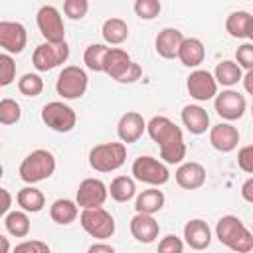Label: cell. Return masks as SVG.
Wrapping results in <instances>:
<instances>
[{
    "instance_id": "1",
    "label": "cell",
    "mask_w": 253,
    "mask_h": 253,
    "mask_svg": "<svg viewBox=\"0 0 253 253\" xmlns=\"http://www.w3.org/2000/svg\"><path fill=\"white\" fill-rule=\"evenodd\" d=\"M215 237L233 253H249L253 249V235L237 215H223L217 219Z\"/></svg>"
},
{
    "instance_id": "2",
    "label": "cell",
    "mask_w": 253,
    "mask_h": 253,
    "mask_svg": "<svg viewBox=\"0 0 253 253\" xmlns=\"http://www.w3.org/2000/svg\"><path fill=\"white\" fill-rule=\"evenodd\" d=\"M55 156L45 150V148H38V150H32L22 162H20V168H18V174H20V180L34 186L38 182H43L47 178L53 176L55 172Z\"/></svg>"
},
{
    "instance_id": "3",
    "label": "cell",
    "mask_w": 253,
    "mask_h": 253,
    "mask_svg": "<svg viewBox=\"0 0 253 253\" xmlns=\"http://www.w3.org/2000/svg\"><path fill=\"white\" fill-rule=\"evenodd\" d=\"M126 160V146L123 142H103L89 150V164L95 172L107 174L121 168Z\"/></svg>"
},
{
    "instance_id": "4",
    "label": "cell",
    "mask_w": 253,
    "mask_h": 253,
    "mask_svg": "<svg viewBox=\"0 0 253 253\" xmlns=\"http://www.w3.org/2000/svg\"><path fill=\"white\" fill-rule=\"evenodd\" d=\"M89 87V77L85 73V69H81L79 65H67L59 71L57 81H55V91L61 99L73 101L85 95Z\"/></svg>"
},
{
    "instance_id": "5",
    "label": "cell",
    "mask_w": 253,
    "mask_h": 253,
    "mask_svg": "<svg viewBox=\"0 0 253 253\" xmlns=\"http://www.w3.org/2000/svg\"><path fill=\"white\" fill-rule=\"evenodd\" d=\"M132 178L142 182V184H148L152 188H158V186H164L170 180V172H168L166 164L160 162L158 158L138 156L132 162Z\"/></svg>"
},
{
    "instance_id": "6",
    "label": "cell",
    "mask_w": 253,
    "mask_h": 253,
    "mask_svg": "<svg viewBox=\"0 0 253 253\" xmlns=\"http://www.w3.org/2000/svg\"><path fill=\"white\" fill-rule=\"evenodd\" d=\"M79 223L95 239H107L115 233V217L105 208H91L79 213Z\"/></svg>"
},
{
    "instance_id": "7",
    "label": "cell",
    "mask_w": 253,
    "mask_h": 253,
    "mask_svg": "<svg viewBox=\"0 0 253 253\" xmlns=\"http://www.w3.org/2000/svg\"><path fill=\"white\" fill-rule=\"evenodd\" d=\"M36 24L47 43H63L65 42L63 18L55 6H47V4L42 6L36 14Z\"/></svg>"
},
{
    "instance_id": "8",
    "label": "cell",
    "mask_w": 253,
    "mask_h": 253,
    "mask_svg": "<svg viewBox=\"0 0 253 253\" xmlns=\"http://www.w3.org/2000/svg\"><path fill=\"white\" fill-rule=\"evenodd\" d=\"M42 121L55 132H69L77 123L75 111L63 101H51L42 109Z\"/></svg>"
},
{
    "instance_id": "9",
    "label": "cell",
    "mask_w": 253,
    "mask_h": 253,
    "mask_svg": "<svg viewBox=\"0 0 253 253\" xmlns=\"http://www.w3.org/2000/svg\"><path fill=\"white\" fill-rule=\"evenodd\" d=\"M69 57V45L63 43H40L32 53V63L38 71H49L65 63Z\"/></svg>"
},
{
    "instance_id": "10",
    "label": "cell",
    "mask_w": 253,
    "mask_h": 253,
    "mask_svg": "<svg viewBox=\"0 0 253 253\" xmlns=\"http://www.w3.org/2000/svg\"><path fill=\"white\" fill-rule=\"evenodd\" d=\"M107 198H109V188L99 178H85V180H81V184L77 188V194H75V202L83 210L103 208Z\"/></svg>"
},
{
    "instance_id": "11",
    "label": "cell",
    "mask_w": 253,
    "mask_h": 253,
    "mask_svg": "<svg viewBox=\"0 0 253 253\" xmlns=\"http://www.w3.org/2000/svg\"><path fill=\"white\" fill-rule=\"evenodd\" d=\"M186 89H188L190 97L200 103H206V101L217 97V81H215L213 73H210L208 69H194L188 75Z\"/></svg>"
},
{
    "instance_id": "12",
    "label": "cell",
    "mask_w": 253,
    "mask_h": 253,
    "mask_svg": "<svg viewBox=\"0 0 253 253\" xmlns=\"http://www.w3.org/2000/svg\"><path fill=\"white\" fill-rule=\"evenodd\" d=\"M26 43H28V32L20 22H10V20L0 22V47L4 49V53L18 55L24 51Z\"/></svg>"
},
{
    "instance_id": "13",
    "label": "cell",
    "mask_w": 253,
    "mask_h": 253,
    "mask_svg": "<svg viewBox=\"0 0 253 253\" xmlns=\"http://www.w3.org/2000/svg\"><path fill=\"white\" fill-rule=\"evenodd\" d=\"M215 113L225 119V121H237L243 117L245 109H247V103H245V97L239 93V91H233V89H225L221 93H217L215 101Z\"/></svg>"
},
{
    "instance_id": "14",
    "label": "cell",
    "mask_w": 253,
    "mask_h": 253,
    "mask_svg": "<svg viewBox=\"0 0 253 253\" xmlns=\"http://www.w3.org/2000/svg\"><path fill=\"white\" fill-rule=\"evenodd\" d=\"M144 130H146V121L136 111H126L117 123V134L123 144L136 142L144 134Z\"/></svg>"
},
{
    "instance_id": "15",
    "label": "cell",
    "mask_w": 253,
    "mask_h": 253,
    "mask_svg": "<svg viewBox=\"0 0 253 253\" xmlns=\"http://www.w3.org/2000/svg\"><path fill=\"white\" fill-rule=\"evenodd\" d=\"M146 132H148V136H150L158 146H162V144H166V142H170V140H174V138H178V136H184L182 128H180L174 121H170L168 117H164V115L152 117V119L146 123Z\"/></svg>"
},
{
    "instance_id": "16",
    "label": "cell",
    "mask_w": 253,
    "mask_h": 253,
    "mask_svg": "<svg viewBox=\"0 0 253 253\" xmlns=\"http://www.w3.org/2000/svg\"><path fill=\"white\" fill-rule=\"evenodd\" d=\"M184 40L186 38L178 28H164L158 32V36L154 40V49L160 57L174 59V57H178V51H180Z\"/></svg>"
},
{
    "instance_id": "17",
    "label": "cell",
    "mask_w": 253,
    "mask_h": 253,
    "mask_svg": "<svg viewBox=\"0 0 253 253\" xmlns=\"http://www.w3.org/2000/svg\"><path fill=\"white\" fill-rule=\"evenodd\" d=\"M210 142L217 152H231L239 142V130L231 123H217L210 128Z\"/></svg>"
},
{
    "instance_id": "18",
    "label": "cell",
    "mask_w": 253,
    "mask_h": 253,
    "mask_svg": "<svg viewBox=\"0 0 253 253\" xmlns=\"http://www.w3.org/2000/svg\"><path fill=\"white\" fill-rule=\"evenodd\" d=\"M176 184L184 190H198L206 184V168L200 162H182L174 174Z\"/></svg>"
},
{
    "instance_id": "19",
    "label": "cell",
    "mask_w": 253,
    "mask_h": 253,
    "mask_svg": "<svg viewBox=\"0 0 253 253\" xmlns=\"http://www.w3.org/2000/svg\"><path fill=\"white\" fill-rule=\"evenodd\" d=\"M184 241L194 251H202L211 243V229L204 219H190L184 225Z\"/></svg>"
},
{
    "instance_id": "20",
    "label": "cell",
    "mask_w": 253,
    "mask_h": 253,
    "mask_svg": "<svg viewBox=\"0 0 253 253\" xmlns=\"http://www.w3.org/2000/svg\"><path fill=\"white\" fill-rule=\"evenodd\" d=\"M130 233L140 243H152L158 237V233H160V225H158V221L152 215L136 213L130 219Z\"/></svg>"
},
{
    "instance_id": "21",
    "label": "cell",
    "mask_w": 253,
    "mask_h": 253,
    "mask_svg": "<svg viewBox=\"0 0 253 253\" xmlns=\"http://www.w3.org/2000/svg\"><path fill=\"white\" fill-rule=\"evenodd\" d=\"M182 123L188 132L192 134H204L210 128V115L200 105H186L182 109Z\"/></svg>"
},
{
    "instance_id": "22",
    "label": "cell",
    "mask_w": 253,
    "mask_h": 253,
    "mask_svg": "<svg viewBox=\"0 0 253 253\" xmlns=\"http://www.w3.org/2000/svg\"><path fill=\"white\" fill-rule=\"evenodd\" d=\"M130 65H132V59H130V55H128L125 49H121V47H111L109 53H107V57H105L103 71H105L111 79L119 81V79L126 73V69H128Z\"/></svg>"
},
{
    "instance_id": "23",
    "label": "cell",
    "mask_w": 253,
    "mask_h": 253,
    "mask_svg": "<svg viewBox=\"0 0 253 253\" xmlns=\"http://www.w3.org/2000/svg\"><path fill=\"white\" fill-rule=\"evenodd\" d=\"M206 57V47L202 43V40L198 38H186L180 51H178V59L182 61V65L186 67H198L200 63H204Z\"/></svg>"
},
{
    "instance_id": "24",
    "label": "cell",
    "mask_w": 253,
    "mask_h": 253,
    "mask_svg": "<svg viewBox=\"0 0 253 253\" xmlns=\"http://www.w3.org/2000/svg\"><path fill=\"white\" fill-rule=\"evenodd\" d=\"M162 206H164V194L158 188L142 190L136 196V202H134L136 213H146V215H154L156 211L162 210Z\"/></svg>"
},
{
    "instance_id": "25",
    "label": "cell",
    "mask_w": 253,
    "mask_h": 253,
    "mask_svg": "<svg viewBox=\"0 0 253 253\" xmlns=\"http://www.w3.org/2000/svg\"><path fill=\"white\" fill-rule=\"evenodd\" d=\"M49 217L59 223V225H69L73 223L77 217H79V208H77V202L73 200H67V198H59L51 204L49 208Z\"/></svg>"
},
{
    "instance_id": "26",
    "label": "cell",
    "mask_w": 253,
    "mask_h": 253,
    "mask_svg": "<svg viewBox=\"0 0 253 253\" xmlns=\"http://www.w3.org/2000/svg\"><path fill=\"white\" fill-rule=\"evenodd\" d=\"M16 202H18V206H20L24 211H28V213H38V211H42L43 206H45V196H43L42 190H38V188H34V186H24V188L16 194Z\"/></svg>"
},
{
    "instance_id": "27",
    "label": "cell",
    "mask_w": 253,
    "mask_h": 253,
    "mask_svg": "<svg viewBox=\"0 0 253 253\" xmlns=\"http://www.w3.org/2000/svg\"><path fill=\"white\" fill-rule=\"evenodd\" d=\"M213 77L217 81V85H223V87H233L237 85V81L243 79V73H241V67L231 61V59H223L215 65V71H213Z\"/></svg>"
},
{
    "instance_id": "28",
    "label": "cell",
    "mask_w": 253,
    "mask_h": 253,
    "mask_svg": "<svg viewBox=\"0 0 253 253\" xmlns=\"http://www.w3.org/2000/svg\"><path fill=\"white\" fill-rule=\"evenodd\" d=\"M101 34H103V40L107 43L119 45V43H123L128 38V26L121 18H109V20H105Z\"/></svg>"
},
{
    "instance_id": "29",
    "label": "cell",
    "mask_w": 253,
    "mask_h": 253,
    "mask_svg": "<svg viewBox=\"0 0 253 253\" xmlns=\"http://www.w3.org/2000/svg\"><path fill=\"white\" fill-rule=\"evenodd\" d=\"M109 196L115 202H128L136 196V182L130 176H117L109 186Z\"/></svg>"
},
{
    "instance_id": "30",
    "label": "cell",
    "mask_w": 253,
    "mask_h": 253,
    "mask_svg": "<svg viewBox=\"0 0 253 253\" xmlns=\"http://www.w3.org/2000/svg\"><path fill=\"white\" fill-rule=\"evenodd\" d=\"M251 14L245 12V10H235L227 16L225 20V30L231 38H247V28H249V22H251Z\"/></svg>"
},
{
    "instance_id": "31",
    "label": "cell",
    "mask_w": 253,
    "mask_h": 253,
    "mask_svg": "<svg viewBox=\"0 0 253 253\" xmlns=\"http://www.w3.org/2000/svg\"><path fill=\"white\" fill-rule=\"evenodd\" d=\"M4 227L14 237H26L32 227L28 211H10L8 215H4Z\"/></svg>"
},
{
    "instance_id": "32",
    "label": "cell",
    "mask_w": 253,
    "mask_h": 253,
    "mask_svg": "<svg viewBox=\"0 0 253 253\" xmlns=\"http://www.w3.org/2000/svg\"><path fill=\"white\" fill-rule=\"evenodd\" d=\"M160 150V158L166 162V164H182V160L186 158V142H184V136H178L162 146H158Z\"/></svg>"
},
{
    "instance_id": "33",
    "label": "cell",
    "mask_w": 253,
    "mask_h": 253,
    "mask_svg": "<svg viewBox=\"0 0 253 253\" xmlns=\"http://www.w3.org/2000/svg\"><path fill=\"white\" fill-rule=\"evenodd\" d=\"M111 47H107L105 43H91L85 53H83V61L87 65V69L91 71H103V65H105V57L109 53Z\"/></svg>"
},
{
    "instance_id": "34",
    "label": "cell",
    "mask_w": 253,
    "mask_h": 253,
    "mask_svg": "<svg viewBox=\"0 0 253 253\" xmlns=\"http://www.w3.org/2000/svg\"><path fill=\"white\" fill-rule=\"evenodd\" d=\"M18 91L26 97H38L43 91V79L38 73H24L18 79Z\"/></svg>"
},
{
    "instance_id": "35",
    "label": "cell",
    "mask_w": 253,
    "mask_h": 253,
    "mask_svg": "<svg viewBox=\"0 0 253 253\" xmlns=\"http://www.w3.org/2000/svg\"><path fill=\"white\" fill-rule=\"evenodd\" d=\"M22 119V107L18 101L4 97L0 101V123L2 125H16Z\"/></svg>"
},
{
    "instance_id": "36",
    "label": "cell",
    "mask_w": 253,
    "mask_h": 253,
    "mask_svg": "<svg viewBox=\"0 0 253 253\" xmlns=\"http://www.w3.org/2000/svg\"><path fill=\"white\" fill-rule=\"evenodd\" d=\"M162 6L158 0H136L134 2V14L140 20H154L160 14Z\"/></svg>"
},
{
    "instance_id": "37",
    "label": "cell",
    "mask_w": 253,
    "mask_h": 253,
    "mask_svg": "<svg viewBox=\"0 0 253 253\" xmlns=\"http://www.w3.org/2000/svg\"><path fill=\"white\" fill-rule=\"evenodd\" d=\"M16 79V61L10 53L0 55V87H8Z\"/></svg>"
},
{
    "instance_id": "38",
    "label": "cell",
    "mask_w": 253,
    "mask_h": 253,
    "mask_svg": "<svg viewBox=\"0 0 253 253\" xmlns=\"http://www.w3.org/2000/svg\"><path fill=\"white\" fill-rule=\"evenodd\" d=\"M89 12V2L87 0H65L63 2V14L69 20H81Z\"/></svg>"
},
{
    "instance_id": "39",
    "label": "cell",
    "mask_w": 253,
    "mask_h": 253,
    "mask_svg": "<svg viewBox=\"0 0 253 253\" xmlns=\"http://www.w3.org/2000/svg\"><path fill=\"white\" fill-rule=\"evenodd\" d=\"M12 253H51L49 245L40 239H26L14 247Z\"/></svg>"
},
{
    "instance_id": "40",
    "label": "cell",
    "mask_w": 253,
    "mask_h": 253,
    "mask_svg": "<svg viewBox=\"0 0 253 253\" xmlns=\"http://www.w3.org/2000/svg\"><path fill=\"white\" fill-rule=\"evenodd\" d=\"M158 253H184V241L176 235H164L158 241Z\"/></svg>"
},
{
    "instance_id": "41",
    "label": "cell",
    "mask_w": 253,
    "mask_h": 253,
    "mask_svg": "<svg viewBox=\"0 0 253 253\" xmlns=\"http://www.w3.org/2000/svg\"><path fill=\"white\" fill-rule=\"evenodd\" d=\"M235 63L243 69H253V43H243L235 49Z\"/></svg>"
},
{
    "instance_id": "42",
    "label": "cell",
    "mask_w": 253,
    "mask_h": 253,
    "mask_svg": "<svg viewBox=\"0 0 253 253\" xmlns=\"http://www.w3.org/2000/svg\"><path fill=\"white\" fill-rule=\"evenodd\" d=\"M237 164L243 172L247 174H253V144H247V146H241L239 152H237Z\"/></svg>"
},
{
    "instance_id": "43",
    "label": "cell",
    "mask_w": 253,
    "mask_h": 253,
    "mask_svg": "<svg viewBox=\"0 0 253 253\" xmlns=\"http://www.w3.org/2000/svg\"><path fill=\"white\" fill-rule=\"evenodd\" d=\"M142 77V67L136 63V61H132V65L126 69V73L119 79V83H134V81H138Z\"/></svg>"
},
{
    "instance_id": "44",
    "label": "cell",
    "mask_w": 253,
    "mask_h": 253,
    "mask_svg": "<svg viewBox=\"0 0 253 253\" xmlns=\"http://www.w3.org/2000/svg\"><path fill=\"white\" fill-rule=\"evenodd\" d=\"M241 198L249 204H253V176L247 178L243 184H241Z\"/></svg>"
},
{
    "instance_id": "45",
    "label": "cell",
    "mask_w": 253,
    "mask_h": 253,
    "mask_svg": "<svg viewBox=\"0 0 253 253\" xmlns=\"http://www.w3.org/2000/svg\"><path fill=\"white\" fill-rule=\"evenodd\" d=\"M87 253H115V247L109 245V243H103V241H97L93 245H89Z\"/></svg>"
},
{
    "instance_id": "46",
    "label": "cell",
    "mask_w": 253,
    "mask_h": 253,
    "mask_svg": "<svg viewBox=\"0 0 253 253\" xmlns=\"http://www.w3.org/2000/svg\"><path fill=\"white\" fill-rule=\"evenodd\" d=\"M0 194H2V206H0V211L2 215H8L10 213V206H12V196L6 188H0Z\"/></svg>"
},
{
    "instance_id": "47",
    "label": "cell",
    "mask_w": 253,
    "mask_h": 253,
    "mask_svg": "<svg viewBox=\"0 0 253 253\" xmlns=\"http://www.w3.org/2000/svg\"><path fill=\"white\" fill-rule=\"evenodd\" d=\"M241 81H243V89L253 97V69H249V71L243 75V79H241Z\"/></svg>"
},
{
    "instance_id": "48",
    "label": "cell",
    "mask_w": 253,
    "mask_h": 253,
    "mask_svg": "<svg viewBox=\"0 0 253 253\" xmlns=\"http://www.w3.org/2000/svg\"><path fill=\"white\" fill-rule=\"evenodd\" d=\"M0 243H2V251L0 253H10V241L6 235H0Z\"/></svg>"
},
{
    "instance_id": "49",
    "label": "cell",
    "mask_w": 253,
    "mask_h": 253,
    "mask_svg": "<svg viewBox=\"0 0 253 253\" xmlns=\"http://www.w3.org/2000/svg\"><path fill=\"white\" fill-rule=\"evenodd\" d=\"M247 38L253 42V18H251V22H249V28H247Z\"/></svg>"
},
{
    "instance_id": "50",
    "label": "cell",
    "mask_w": 253,
    "mask_h": 253,
    "mask_svg": "<svg viewBox=\"0 0 253 253\" xmlns=\"http://www.w3.org/2000/svg\"><path fill=\"white\" fill-rule=\"evenodd\" d=\"M251 117H253V99H251Z\"/></svg>"
}]
</instances>
